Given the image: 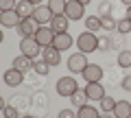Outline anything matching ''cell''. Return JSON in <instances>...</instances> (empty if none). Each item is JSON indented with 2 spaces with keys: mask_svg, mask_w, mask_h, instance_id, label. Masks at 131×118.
<instances>
[{
  "mask_svg": "<svg viewBox=\"0 0 131 118\" xmlns=\"http://www.w3.org/2000/svg\"><path fill=\"white\" fill-rule=\"evenodd\" d=\"M77 46H79V52L90 55V52L98 50V37L94 33H90V31H83V33L77 37Z\"/></svg>",
  "mask_w": 131,
  "mask_h": 118,
  "instance_id": "1",
  "label": "cell"
},
{
  "mask_svg": "<svg viewBox=\"0 0 131 118\" xmlns=\"http://www.w3.org/2000/svg\"><path fill=\"white\" fill-rule=\"evenodd\" d=\"M20 52L26 55V57H31V59H35L37 55H42V44L35 37H22V42H20Z\"/></svg>",
  "mask_w": 131,
  "mask_h": 118,
  "instance_id": "2",
  "label": "cell"
},
{
  "mask_svg": "<svg viewBox=\"0 0 131 118\" xmlns=\"http://www.w3.org/2000/svg\"><path fill=\"white\" fill-rule=\"evenodd\" d=\"M77 90H79V83L74 77H61L57 81V94L59 96H72Z\"/></svg>",
  "mask_w": 131,
  "mask_h": 118,
  "instance_id": "3",
  "label": "cell"
},
{
  "mask_svg": "<svg viewBox=\"0 0 131 118\" xmlns=\"http://www.w3.org/2000/svg\"><path fill=\"white\" fill-rule=\"evenodd\" d=\"M39 26H42V24H39L35 18H22V22H20L15 28H18V33L22 35V37H35V33L39 31Z\"/></svg>",
  "mask_w": 131,
  "mask_h": 118,
  "instance_id": "4",
  "label": "cell"
},
{
  "mask_svg": "<svg viewBox=\"0 0 131 118\" xmlns=\"http://www.w3.org/2000/svg\"><path fill=\"white\" fill-rule=\"evenodd\" d=\"M88 55L85 52H74V55H70V59H68V70L70 72H83L85 68H88Z\"/></svg>",
  "mask_w": 131,
  "mask_h": 118,
  "instance_id": "5",
  "label": "cell"
},
{
  "mask_svg": "<svg viewBox=\"0 0 131 118\" xmlns=\"http://www.w3.org/2000/svg\"><path fill=\"white\" fill-rule=\"evenodd\" d=\"M66 18L68 20H72V22H74V20H81L85 15V7L81 5L79 0H70V2H68V7H66Z\"/></svg>",
  "mask_w": 131,
  "mask_h": 118,
  "instance_id": "6",
  "label": "cell"
},
{
  "mask_svg": "<svg viewBox=\"0 0 131 118\" xmlns=\"http://www.w3.org/2000/svg\"><path fill=\"white\" fill-rule=\"evenodd\" d=\"M33 18L37 20L42 26H46V24H50V22H52L55 13L50 11V7H48V5H37V7H35V13H33Z\"/></svg>",
  "mask_w": 131,
  "mask_h": 118,
  "instance_id": "7",
  "label": "cell"
},
{
  "mask_svg": "<svg viewBox=\"0 0 131 118\" xmlns=\"http://www.w3.org/2000/svg\"><path fill=\"white\" fill-rule=\"evenodd\" d=\"M55 35H57V33L46 24V26H39V31L35 33V39H37V42L42 44V48H44V46H52V42H55Z\"/></svg>",
  "mask_w": 131,
  "mask_h": 118,
  "instance_id": "8",
  "label": "cell"
},
{
  "mask_svg": "<svg viewBox=\"0 0 131 118\" xmlns=\"http://www.w3.org/2000/svg\"><path fill=\"white\" fill-rule=\"evenodd\" d=\"M83 79H85V83H96V81H101L103 79V68L101 66H96V63H90L88 68H85L83 72Z\"/></svg>",
  "mask_w": 131,
  "mask_h": 118,
  "instance_id": "9",
  "label": "cell"
},
{
  "mask_svg": "<svg viewBox=\"0 0 131 118\" xmlns=\"http://www.w3.org/2000/svg\"><path fill=\"white\" fill-rule=\"evenodd\" d=\"M20 22H22V18H20L18 11H2V13H0V24L5 28H13V26H18Z\"/></svg>",
  "mask_w": 131,
  "mask_h": 118,
  "instance_id": "10",
  "label": "cell"
},
{
  "mask_svg": "<svg viewBox=\"0 0 131 118\" xmlns=\"http://www.w3.org/2000/svg\"><path fill=\"white\" fill-rule=\"evenodd\" d=\"M42 59H46L50 66H59L61 63V50H57L55 46H44L42 48Z\"/></svg>",
  "mask_w": 131,
  "mask_h": 118,
  "instance_id": "11",
  "label": "cell"
},
{
  "mask_svg": "<svg viewBox=\"0 0 131 118\" xmlns=\"http://www.w3.org/2000/svg\"><path fill=\"white\" fill-rule=\"evenodd\" d=\"M22 81H24V72L18 70V68H9V70L5 72V83L11 85V88H18Z\"/></svg>",
  "mask_w": 131,
  "mask_h": 118,
  "instance_id": "12",
  "label": "cell"
},
{
  "mask_svg": "<svg viewBox=\"0 0 131 118\" xmlns=\"http://www.w3.org/2000/svg\"><path fill=\"white\" fill-rule=\"evenodd\" d=\"M85 94L90 96V101H101L105 96V88L101 81H96V83H88L85 85Z\"/></svg>",
  "mask_w": 131,
  "mask_h": 118,
  "instance_id": "13",
  "label": "cell"
},
{
  "mask_svg": "<svg viewBox=\"0 0 131 118\" xmlns=\"http://www.w3.org/2000/svg\"><path fill=\"white\" fill-rule=\"evenodd\" d=\"M72 44H77V42L72 39L70 33H59V35H55V42H52V46H55L57 50H68Z\"/></svg>",
  "mask_w": 131,
  "mask_h": 118,
  "instance_id": "14",
  "label": "cell"
},
{
  "mask_svg": "<svg viewBox=\"0 0 131 118\" xmlns=\"http://www.w3.org/2000/svg\"><path fill=\"white\" fill-rule=\"evenodd\" d=\"M48 26H50V28L55 31L57 35H59V33H68V26H70V20L66 18V15H55V18H52V22L48 24Z\"/></svg>",
  "mask_w": 131,
  "mask_h": 118,
  "instance_id": "15",
  "label": "cell"
},
{
  "mask_svg": "<svg viewBox=\"0 0 131 118\" xmlns=\"http://www.w3.org/2000/svg\"><path fill=\"white\" fill-rule=\"evenodd\" d=\"M112 114L116 118H131V103L129 101H116V107Z\"/></svg>",
  "mask_w": 131,
  "mask_h": 118,
  "instance_id": "16",
  "label": "cell"
},
{
  "mask_svg": "<svg viewBox=\"0 0 131 118\" xmlns=\"http://www.w3.org/2000/svg\"><path fill=\"white\" fill-rule=\"evenodd\" d=\"M35 66V61H33L31 57H26V55H22L20 52L18 57L13 59V68H18V70H22V72H26V70H31V68Z\"/></svg>",
  "mask_w": 131,
  "mask_h": 118,
  "instance_id": "17",
  "label": "cell"
},
{
  "mask_svg": "<svg viewBox=\"0 0 131 118\" xmlns=\"http://www.w3.org/2000/svg\"><path fill=\"white\" fill-rule=\"evenodd\" d=\"M15 11L20 13V18H33V13H35V5L28 2V0H20L18 7H15Z\"/></svg>",
  "mask_w": 131,
  "mask_h": 118,
  "instance_id": "18",
  "label": "cell"
},
{
  "mask_svg": "<svg viewBox=\"0 0 131 118\" xmlns=\"http://www.w3.org/2000/svg\"><path fill=\"white\" fill-rule=\"evenodd\" d=\"M70 101H72V105H74V107H85V105H88V101H90V96L85 94V90H77L74 94L70 96Z\"/></svg>",
  "mask_w": 131,
  "mask_h": 118,
  "instance_id": "19",
  "label": "cell"
},
{
  "mask_svg": "<svg viewBox=\"0 0 131 118\" xmlns=\"http://www.w3.org/2000/svg\"><path fill=\"white\" fill-rule=\"evenodd\" d=\"M48 7L55 15H63L66 13V7H68V0H48Z\"/></svg>",
  "mask_w": 131,
  "mask_h": 118,
  "instance_id": "20",
  "label": "cell"
},
{
  "mask_svg": "<svg viewBox=\"0 0 131 118\" xmlns=\"http://www.w3.org/2000/svg\"><path fill=\"white\" fill-rule=\"evenodd\" d=\"M85 26H88L90 33H96L98 28H103V20L98 18V15H88V20H85Z\"/></svg>",
  "mask_w": 131,
  "mask_h": 118,
  "instance_id": "21",
  "label": "cell"
},
{
  "mask_svg": "<svg viewBox=\"0 0 131 118\" xmlns=\"http://www.w3.org/2000/svg\"><path fill=\"white\" fill-rule=\"evenodd\" d=\"M77 116H79V118H101V112H98L96 107H92V105H85V107L79 109Z\"/></svg>",
  "mask_w": 131,
  "mask_h": 118,
  "instance_id": "22",
  "label": "cell"
},
{
  "mask_svg": "<svg viewBox=\"0 0 131 118\" xmlns=\"http://www.w3.org/2000/svg\"><path fill=\"white\" fill-rule=\"evenodd\" d=\"M98 105H101V112H107V114H112V112H114V107H116V101H114L109 94H105L103 99L98 101Z\"/></svg>",
  "mask_w": 131,
  "mask_h": 118,
  "instance_id": "23",
  "label": "cell"
},
{
  "mask_svg": "<svg viewBox=\"0 0 131 118\" xmlns=\"http://www.w3.org/2000/svg\"><path fill=\"white\" fill-rule=\"evenodd\" d=\"M33 70L37 72L39 77H46L48 72H50V63H48L46 59H37V61H35V66H33Z\"/></svg>",
  "mask_w": 131,
  "mask_h": 118,
  "instance_id": "24",
  "label": "cell"
},
{
  "mask_svg": "<svg viewBox=\"0 0 131 118\" xmlns=\"http://www.w3.org/2000/svg\"><path fill=\"white\" fill-rule=\"evenodd\" d=\"M118 66L120 68H129L131 66V50H120L118 52Z\"/></svg>",
  "mask_w": 131,
  "mask_h": 118,
  "instance_id": "25",
  "label": "cell"
},
{
  "mask_svg": "<svg viewBox=\"0 0 131 118\" xmlns=\"http://www.w3.org/2000/svg\"><path fill=\"white\" fill-rule=\"evenodd\" d=\"M116 31L118 33H122V35H127L131 31V20L129 18H122V20H118V24H116Z\"/></svg>",
  "mask_w": 131,
  "mask_h": 118,
  "instance_id": "26",
  "label": "cell"
},
{
  "mask_svg": "<svg viewBox=\"0 0 131 118\" xmlns=\"http://www.w3.org/2000/svg\"><path fill=\"white\" fill-rule=\"evenodd\" d=\"M105 15H112V2L109 0H103L98 5V18H105Z\"/></svg>",
  "mask_w": 131,
  "mask_h": 118,
  "instance_id": "27",
  "label": "cell"
},
{
  "mask_svg": "<svg viewBox=\"0 0 131 118\" xmlns=\"http://www.w3.org/2000/svg\"><path fill=\"white\" fill-rule=\"evenodd\" d=\"M2 112H5V118H22L20 116V109L15 107V105H5Z\"/></svg>",
  "mask_w": 131,
  "mask_h": 118,
  "instance_id": "28",
  "label": "cell"
},
{
  "mask_svg": "<svg viewBox=\"0 0 131 118\" xmlns=\"http://www.w3.org/2000/svg\"><path fill=\"white\" fill-rule=\"evenodd\" d=\"M112 46H114V39L112 37H107V35H105V37H98V50L107 52Z\"/></svg>",
  "mask_w": 131,
  "mask_h": 118,
  "instance_id": "29",
  "label": "cell"
},
{
  "mask_svg": "<svg viewBox=\"0 0 131 118\" xmlns=\"http://www.w3.org/2000/svg\"><path fill=\"white\" fill-rule=\"evenodd\" d=\"M101 20H103V28H105V31H114V28H116V24H118L112 15H105V18H101Z\"/></svg>",
  "mask_w": 131,
  "mask_h": 118,
  "instance_id": "30",
  "label": "cell"
},
{
  "mask_svg": "<svg viewBox=\"0 0 131 118\" xmlns=\"http://www.w3.org/2000/svg\"><path fill=\"white\" fill-rule=\"evenodd\" d=\"M15 7H18L15 0H0V9L2 11H15Z\"/></svg>",
  "mask_w": 131,
  "mask_h": 118,
  "instance_id": "31",
  "label": "cell"
},
{
  "mask_svg": "<svg viewBox=\"0 0 131 118\" xmlns=\"http://www.w3.org/2000/svg\"><path fill=\"white\" fill-rule=\"evenodd\" d=\"M59 118H79V116H77L74 112H70V109H61V112H59Z\"/></svg>",
  "mask_w": 131,
  "mask_h": 118,
  "instance_id": "32",
  "label": "cell"
},
{
  "mask_svg": "<svg viewBox=\"0 0 131 118\" xmlns=\"http://www.w3.org/2000/svg\"><path fill=\"white\" fill-rule=\"evenodd\" d=\"M122 90H131V74L122 77Z\"/></svg>",
  "mask_w": 131,
  "mask_h": 118,
  "instance_id": "33",
  "label": "cell"
},
{
  "mask_svg": "<svg viewBox=\"0 0 131 118\" xmlns=\"http://www.w3.org/2000/svg\"><path fill=\"white\" fill-rule=\"evenodd\" d=\"M101 118H116V116H114V114H107V112H105V114H101Z\"/></svg>",
  "mask_w": 131,
  "mask_h": 118,
  "instance_id": "34",
  "label": "cell"
},
{
  "mask_svg": "<svg viewBox=\"0 0 131 118\" xmlns=\"http://www.w3.org/2000/svg\"><path fill=\"white\" fill-rule=\"evenodd\" d=\"M79 2H81V5H83V7H88L90 2H92V0H79Z\"/></svg>",
  "mask_w": 131,
  "mask_h": 118,
  "instance_id": "35",
  "label": "cell"
},
{
  "mask_svg": "<svg viewBox=\"0 0 131 118\" xmlns=\"http://www.w3.org/2000/svg\"><path fill=\"white\" fill-rule=\"evenodd\" d=\"M28 2H33L35 7H37V5H42V0H28Z\"/></svg>",
  "mask_w": 131,
  "mask_h": 118,
  "instance_id": "36",
  "label": "cell"
},
{
  "mask_svg": "<svg viewBox=\"0 0 131 118\" xmlns=\"http://www.w3.org/2000/svg\"><path fill=\"white\" fill-rule=\"evenodd\" d=\"M127 18L131 20V7H127Z\"/></svg>",
  "mask_w": 131,
  "mask_h": 118,
  "instance_id": "37",
  "label": "cell"
},
{
  "mask_svg": "<svg viewBox=\"0 0 131 118\" xmlns=\"http://www.w3.org/2000/svg\"><path fill=\"white\" fill-rule=\"evenodd\" d=\"M22 118H37V116H33V114H26V116H22Z\"/></svg>",
  "mask_w": 131,
  "mask_h": 118,
  "instance_id": "38",
  "label": "cell"
},
{
  "mask_svg": "<svg viewBox=\"0 0 131 118\" xmlns=\"http://www.w3.org/2000/svg\"><path fill=\"white\" fill-rule=\"evenodd\" d=\"M122 2H125V5H127V7H131V0H122Z\"/></svg>",
  "mask_w": 131,
  "mask_h": 118,
  "instance_id": "39",
  "label": "cell"
}]
</instances>
